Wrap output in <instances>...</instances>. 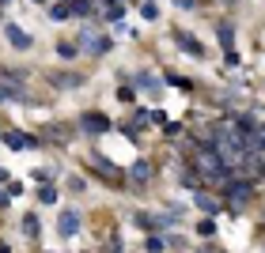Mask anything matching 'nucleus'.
<instances>
[{"mask_svg":"<svg viewBox=\"0 0 265 253\" xmlns=\"http://www.w3.org/2000/svg\"><path fill=\"white\" fill-rule=\"evenodd\" d=\"M34 4H42V0H34Z\"/></svg>","mask_w":265,"mask_h":253,"instance_id":"15","label":"nucleus"},{"mask_svg":"<svg viewBox=\"0 0 265 253\" xmlns=\"http://www.w3.org/2000/svg\"><path fill=\"white\" fill-rule=\"evenodd\" d=\"M4 140H8V148H15V151H23V148H34V136H27V132H4Z\"/></svg>","mask_w":265,"mask_h":253,"instance_id":"3","label":"nucleus"},{"mask_svg":"<svg viewBox=\"0 0 265 253\" xmlns=\"http://www.w3.org/2000/svg\"><path fill=\"white\" fill-rule=\"evenodd\" d=\"M197 204H201V208H205V212H220V204H216L212 197H197Z\"/></svg>","mask_w":265,"mask_h":253,"instance_id":"11","label":"nucleus"},{"mask_svg":"<svg viewBox=\"0 0 265 253\" xmlns=\"http://www.w3.org/2000/svg\"><path fill=\"white\" fill-rule=\"evenodd\" d=\"M57 231H61L65 238H72L76 231H80V212H72V208L61 212V219H57Z\"/></svg>","mask_w":265,"mask_h":253,"instance_id":"2","label":"nucleus"},{"mask_svg":"<svg viewBox=\"0 0 265 253\" xmlns=\"http://www.w3.org/2000/svg\"><path fill=\"white\" fill-rule=\"evenodd\" d=\"M258 132H261V140H265V125H258Z\"/></svg>","mask_w":265,"mask_h":253,"instance_id":"13","label":"nucleus"},{"mask_svg":"<svg viewBox=\"0 0 265 253\" xmlns=\"http://www.w3.org/2000/svg\"><path fill=\"white\" fill-rule=\"evenodd\" d=\"M38 200H42V204H53V200H57V193L46 186V189H38Z\"/></svg>","mask_w":265,"mask_h":253,"instance_id":"10","label":"nucleus"},{"mask_svg":"<svg viewBox=\"0 0 265 253\" xmlns=\"http://www.w3.org/2000/svg\"><path fill=\"white\" fill-rule=\"evenodd\" d=\"M0 4H8V0H0Z\"/></svg>","mask_w":265,"mask_h":253,"instance_id":"14","label":"nucleus"},{"mask_svg":"<svg viewBox=\"0 0 265 253\" xmlns=\"http://www.w3.org/2000/svg\"><path fill=\"white\" fill-rule=\"evenodd\" d=\"M212 231H216V227H212V219H205L201 227H197V235H205V238H212Z\"/></svg>","mask_w":265,"mask_h":253,"instance_id":"12","label":"nucleus"},{"mask_svg":"<svg viewBox=\"0 0 265 253\" xmlns=\"http://www.w3.org/2000/svg\"><path fill=\"white\" fill-rule=\"evenodd\" d=\"M174 38H178V45H182V50H190L193 57H205V50H201V42H197V38H193V34H186V31H178V34H174Z\"/></svg>","mask_w":265,"mask_h":253,"instance_id":"5","label":"nucleus"},{"mask_svg":"<svg viewBox=\"0 0 265 253\" xmlns=\"http://www.w3.org/2000/svg\"><path fill=\"white\" fill-rule=\"evenodd\" d=\"M4 34L12 38V45H15V50H31V38H27L23 31H19L15 23H4Z\"/></svg>","mask_w":265,"mask_h":253,"instance_id":"4","label":"nucleus"},{"mask_svg":"<svg viewBox=\"0 0 265 253\" xmlns=\"http://www.w3.org/2000/svg\"><path fill=\"white\" fill-rule=\"evenodd\" d=\"M84 125H87V129H95V132H103V129H110V121H106L103 113H87V118H84Z\"/></svg>","mask_w":265,"mask_h":253,"instance_id":"6","label":"nucleus"},{"mask_svg":"<svg viewBox=\"0 0 265 253\" xmlns=\"http://www.w3.org/2000/svg\"><path fill=\"white\" fill-rule=\"evenodd\" d=\"M4 99H23V83H19L15 72L0 76V102H4Z\"/></svg>","mask_w":265,"mask_h":253,"instance_id":"1","label":"nucleus"},{"mask_svg":"<svg viewBox=\"0 0 265 253\" xmlns=\"http://www.w3.org/2000/svg\"><path fill=\"white\" fill-rule=\"evenodd\" d=\"M228 193H231V200H247V197H250V189H247V186H231Z\"/></svg>","mask_w":265,"mask_h":253,"instance_id":"8","label":"nucleus"},{"mask_svg":"<svg viewBox=\"0 0 265 253\" xmlns=\"http://www.w3.org/2000/svg\"><path fill=\"white\" fill-rule=\"evenodd\" d=\"M57 57H61V61H72V57H76V45H72V42H61V45H57Z\"/></svg>","mask_w":265,"mask_h":253,"instance_id":"7","label":"nucleus"},{"mask_svg":"<svg viewBox=\"0 0 265 253\" xmlns=\"http://www.w3.org/2000/svg\"><path fill=\"white\" fill-rule=\"evenodd\" d=\"M23 231H27L31 238H38V219H34V216H27V219H23Z\"/></svg>","mask_w":265,"mask_h":253,"instance_id":"9","label":"nucleus"}]
</instances>
